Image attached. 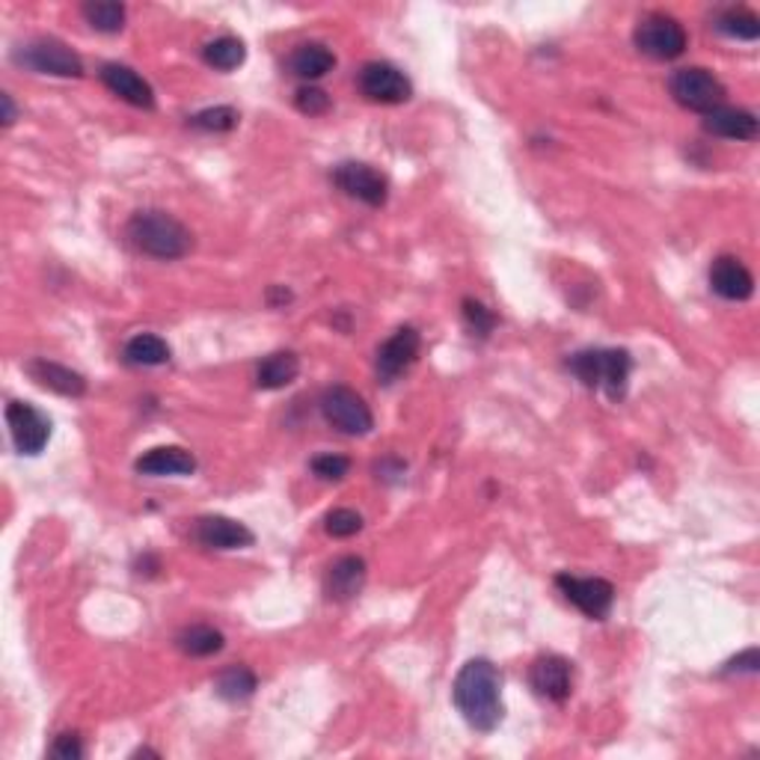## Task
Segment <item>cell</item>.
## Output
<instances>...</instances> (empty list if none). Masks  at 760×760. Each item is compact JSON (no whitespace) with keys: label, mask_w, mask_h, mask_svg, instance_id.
I'll use <instances>...</instances> for the list:
<instances>
[{"label":"cell","mask_w":760,"mask_h":760,"mask_svg":"<svg viewBox=\"0 0 760 760\" xmlns=\"http://www.w3.org/2000/svg\"><path fill=\"white\" fill-rule=\"evenodd\" d=\"M452 695L469 728L490 734L502 721V677L490 660H469L455 677Z\"/></svg>","instance_id":"obj_1"},{"label":"cell","mask_w":760,"mask_h":760,"mask_svg":"<svg viewBox=\"0 0 760 760\" xmlns=\"http://www.w3.org/2000/svg\"><path fill=\"white\" fill-rule=\"evenodd\" d=\"M128 245L143 256L161 259V262H176L194 250V235L182 220L166 211H137L126 226Z\"/></svg>","instance_id":"obj_2"},{"label":"cell","mask_w":760,"mask_h":760,"mask_svg":"<svg viewBox=\"0 0 760 760\" xmlns=\"http://www.w3.org/2000/svg\"><path fill=\"white\" fill-rule=\"evenodd\" d=\"M567 369L583 380L588 390H604L612 401H621L627 395V380L633 360L630 354L618 351V348H597V351H579L567 360Z\"/></svg>","instance_id":"obj_3"},{"label":"cell","mask_w":760,"mask_h":760,"mask_svg":"<svg viewBox=\"0 0 760 760\" xmlns=\"http://www.w3.org/2000/svg\"><path fill=\"white\" fill-rule=\"evenodd\" d=\"M669 93L681 108L695 110V113H710V110L721 108L725 96H728L725 84L702 66L677 68L669 78Z\"/></svg>","instance_id":"obj_4"},{"label":"cell","mask_w":760,"mask_h":760,"mask_svg":"<svg viewBox=\"0 0 760 760\" xmlns=\"http://www.w3.org/2000/svg\"><path fill=\"white\" fill-rule=\"evenodd\" d=\"M633 42L644 57L663 59L665 63V59L681 57L686 45H690V36H686V30L677 19L665 15V12H651V15H644L636 24Z\"/></svg>","instance_id":"obj_5"},{"label":"cell","mask_w":760,"mask_h":760,"mask_svg":"<svg viewBox=\"0 0 760 760\" xmlns=\"http://www.w3.org/2000/svg\"><path fill=\"white\" fill-rule=\"evenodd\" d=\"M12 59L30 72L54 75V78H80L84 75V59L68 48L66 42L51 40V36L21 45V48H15Z\"/></svg>","instance_id":"obj_6"},{"label":"cell","mask_w":760,"mask_h":760,"mask_svg":"<svg viewBox=\"0 0 760 760\" xmlns=\"http://www.w3.org/2000/svg\"><path fill=\"white\" fill-rule=\"evenodd\" d=\"M318 404H322L324 420L330 422L336 431H341V434H348V437H366L374 428V416H371L369 404L351 387H330V390H324Z\"/></svg>","instance_id":"obj_7"},{"label":"cell","mask_w":760,"mask_h":760,"mask_svg":"<svg viewBox=\"0 0 760 760\" xmlns=\"http://www.w3.org/2000/svg\"><path fill=\"white\" fill-rule=\"evenodd\" d=\"M558 591L567 597V604H574L585 618L591 621H604L615 604V585L600 576H556Z\"/></svg>","instance_id":"obj_8"},{"label":"cell","mask_w":760,"mask_h":760,"mask_svg":"<svg viewBox=\"0 0 760 760\" xmlns=\"http://www.w3.org/2000/svg\"><path fill=\"white\" fill-rule=\"evenodd\" d=\"M360 93L374 105H404L413 96V84L401 72L399 66L392 63H383V59H374V63H366L360 68Z\"/></svg>","instance_id":"obj_9"},{"label":"cell","mask_w":760,"mask_h":760,"mask_svg":"<svg viewBox=\"0 0 760 760\" xmlns=\"http://www.w3.org/2000/svg\"><path fill=\"white\" fill-rule=\"evenodd\" d=\"M333 182L351 199H360V203L371 205V208L387 205V196H390L387 178L380 176L374 166L360 164V161H345V164L336 166L333 170Z\"/></svg>","instance_id":"obj_10"},{"label":"cell","mask_w":760,"mask_h":760,"mask_svg":"<svg viewBox=\"0 0 760 760\" xmlns=\"http://www.w3.org/2000/svg\"><path fill=\"white\" fill-rule=\"evenodd\" d=\"M7 422H10L12 443H15L21 455H40L42 448L48 446L51 422L33 404L10 401L7 404Z\"/></svg>","instance_id":"obj_11"},{"label":"cell","mask_w":760,"mask_h":760,"mask_svg":"<svg viewBox=\"0 0 760 760\" xmlns=\"http://www.w3.org/2000/svg\"><path fill=\"white\" fill-rule=\"evenodd\" d=\"M422 348V336L416 327H401L383 341L378 348V357H374V369H378V380L383 383H392L395 378H401L404 371L416 362Z\"/></svg>","instance_id":"obj_12"},{"label":"cell","mask_w":760,"mask_h":760,"mask_svg":"<svg viewBox=\"0 0 760 760\" xmlns=\"http://www.w3.org/2000/svg\"><path fill=\"white\" fill-rule=\"evenodd\" d=\"M529 683H532V690L541 698L562 704L571 698V690H574V665L567 663L565 656H558V653L538 656L532 669H529Z\"/></svg>","instance_id":"obj_13"},{"label":"cell","mask_w":760,"mask_h":760,"mask_svg":"<svg viewBox=\"0 0 760 760\" xmlns=\"http://www.w3.org/2000/svg\"><path fill=\"white\" fill-rule=\"evenodd\" d=\"M196 541L208 550H245V546H253V532L238 523L232 517L224 514H208L199 517L194 526Z\"/></svg>","instance_id":"obj_14"},{"label":"cell","mask_w":760,"mask_h":760,"mask_svg":"<svg viewBox=\"0 0 760 760\" xmlns=\"http://www.w3.org/2000/svg\"><path fill=\"white\" fill-rule=\"evenodd\" d=\"M98 78L113 96H119L128 105H134L140 110L155 108V89L149 87V80L140 78L134 68L119 66V63H105L101 72H98Z\"/></svg>","instance_id":"obj_15"},{"label":"cell","mask_w":760,"mask_h":760,"mask_svg":"<svg viewBox=\"0 0 760 760\" xmlns=\"http://www.w3.org/2000/svg\"><path fill=\"white\" fill-rule=\"evenodd\" d=\"M710 285L719 297L734 303L749 301L754 294V276L737 256H719L710 264Z\"/></svg>","instance_id":"obj_16"},{"label":"cell","mask_w":760,"mask_h":760,"mask_svg":"<svg viewBox=\"0 0 760 760\" xmlns=\"http://www.w3.org/2000/svg\"><path fill=\"white\" fill-rule=\"evenodd\" d=\"M362 585H366V562L360 556H341L324 576V595L336 604H345L360 595Z\"/></svg>","instance_id":"obj_17"},{"label":"cell","mask_w":760,"mask_h":760,"mask_svg":"<svg viewBox=\"0 0 760 760\" xmlns=\"http://www.w3.org/2000/svg\"><path fill=\"white\" fill-rule=\"evenodd\" d=\"M134 469L140 476H194L196 458L182 446H158L137 458Z\"/></svg>","instance_id":"obj_18"},{"label":"cell","mask_w":760,"mask_h":760,"mask_svg":"<svg viewBox=\"0 0 760 760\" xmlns=\"http://www.w3.org/2000/svg\"><path fill=\"white\" fill-rule=\"evenodd\" d=\"M704 131L721 140H754L758 137V117L742 108H716L704 113Z\"/></svg>","instance_id":"obj_19"},{"label":"cell","mask_w":760,"mask_h":760,"mask_svg":"<svg viewBox=\"0 0 760 760\" xmlns=\"http://www.w3.org/2000/svg\"><path fill=\"white\" fill-rule=\"evenodd\" d=\"M28 374L36 380L40 387H45V390L51 392H59V395H66V399H80V395L87 392V380H84V374L66 369V366H59V362L30 360Z\"/></svg>","instance_id":"obj_20"},{"label":"cell","mask_w":760,"mask_h":760,"mask_svg":"<svg viewBox=\"0 0 760 760\" xmlns=\"http://www.w3.org/2000/svg\"><path fill=\"white\" fill-rule=\"evenodd\" d=\"M301 374V360L294 351H276L264 357L256 369V387L259 390H285Z\"/></svg>","instance_id":"obj_21"},{"label":"cell","mask_w":760,"mask_h":760,"mask_svg":"<svg viewBox=\"0 0 760 760\" xmlns=\"http://www.w3.org/2000/svg\"><path fill=\"white\" fill-rule=\"evenodd\" d=\"M289 66L297 78L303 80H318L324 78L327 72H333L336 66V54H333L327 45L322 42H303L294 48V54L289 57Z\"/></svg>","instance_id":"obj_22"},{"label":"cell","mask_w":760,"mask_h":760,"mask_svg":"<svg viewBox=\"0 0 760 760\" xmlns=\"http://www.w3.org/2000/svg\"><path fill=\"white\" fill-rule=\"evenodd\" d=\"M122 357L131 366H140V369H155V366L170 362V345L155 333H137L134 339L126 341Z\"/></svg>","instance_id":"obj_23"},{"label":"cell","mask_w":760,"mask_h":760,"mask_svg":"<svg viewBox=\"0 0 760 760\" xmlns=\"http://www.w3.org/2000/svg\"><path fill=\"white\" fill-rule=\"evenodd\" d=\"M256 686H259V681H256V674L247 665H232V669H224L217 674L215 693L224 702H247L256 693Z\"/></svg>","instance_id":"obj_24"},{"label":"cell","mask_w":760,"mask_h":760,"mask_svg":"<svg viewBox=\"0 0 760 760\" xmlns=\"http://www.w3.org/2000/svg\"><path fill=\"white\" fill-rule=\"evenodd\" d=\"M176 642L187 656H215V653L224 651V633L208 625L185 627Z\"/></svg>","instance_id":"obj_25"},{"label":"cell","mask_w":760,"mask_h":760,"mask_svg":"<svg viewBox=\"0 0 760 760\" xmlns=\"http://www.w3.org/2000/svg\"><path fill=\"white\" fill-rule=\"evenodd\" d=\"M203 57L217 72H232V68H238L247 59V48L245 42L235 40V36H220V40L205 45Z\"/></svg>","instance_id":"obj_26"},{"label":"cell","mask_w":760,"mask_h":760,"mask_svg":"<svg viewBox=\"0 0 760 760\" xmlns=\"http://www.w3.org/2000/svg\"><path fill=\"white\" fill-rule=\"evenodd\" d=\"M716 30L731 36V40L740 42H754L760 36V19L746 7H737V10H725L716 19Z\"/></svg>","instance_id":"obj_27"},{"label":"cell","mask_w":760,"mask_h":760,"mask_svg":"<svg viewBox=\"0 0 760 760\" xmlns=\"http://www.w3.org/2000/svg\"><path fill=\"white\" fill-rule=\"evenodd\" d=\"M84 19L98 33H119L126 28V7L117 0H96V3H84Z\"/></svg>","instance_id":"obj_28"},{"label":"cell","mask_w":760,"mask_h":760,"mask_svg":"<svg viewBox=\"0 0 760 760\" xmlns=\"http://www.w3.org/2000/svg\"><path fill=\"white\" fill-rule=\"evenodd\" d=\"M238 110L226 108V105H217V108L199 110L191 117V126L199 128V131H215V134H226V131H235L238 128Z\"/></svg>","instance_id":"obj_29"},{"label":"cell","mask_w":760,"mask_h":760,"mask_svg":"<svg viewBox=\"0 0 760 760\" xmlns=\"http://www.w3.org/2000/svg\"><path fill=\"white\" fill-rule=\"evenodd\" d=\"M324 529L330 538H354L362 529V517L354 508H333L324 517Z\"/></svg>","instance_id":"obj_30"},{"label":"cell","mask_w":760,"mask_h":760,"mask_svg":"<svg viewBox=\"0 0 760 760\" xmlns=\"http://www.w3.org/2000/svg\"><path fill=\"white\" fill-rule=\"evenodd\" d=\"M464 318H467V327L476 336H481V339H488L490 333H493V327H497V315L490 313L485 303L473 301V297H467L464 301Z\"/></svg>","instance_id":"obj_31"},{"label":"cell","mask_w":760,"mask_h":760,"mask_svg":"<svg viewBox=\"0 0 760 760\" xmlns=\"http://www.w3.org/2000/svg\"><path fill=\"white\" fill-rule=\"evenodd\" d=\"M294 105H297V110L306 113V117H324V113L330 110V96L318 87H301L297 89V96H294Z\"/></svg>","instance_id":"obj_32"},{"label":"cell","mask_w":760,"mask_h":760,"mask_svg":"<svg viewBox=\"0 0 760 760\" xmlns=\"http://www.w3.org/2000/svg\"><path fill=\"white\" fill-rule=\"evenodd\" d=\"M348 469H351V460L345 458V455H318L313 460V473L318 478H324V481H341V478L348 476Z\"/></svg>","instance_id":"obj_33"},{"label":"cell","mask_w":760,"mask_h":760,"mask_svg":"<svg viewBox=\"0 0 760 760\" xmlns=\"http://www.w3.org/2000/svg\"><path fill=\"white\" fill-rule=\"evenodd\" d=\"M51 758L57 760H80L84 758V742L78 734H59L54 746H51Z\"/></svg>","instance_id":"obj_34"},{"label":"cell","mask_w":760,"mask_h":760,"mask_svg":"<svg viewBox=\"0 0 760 760\" xmlns=\"http://www.w3.org/2000/svg\"><path fill=\"white\" fill-rule=\"evenodd\" d=\"M758 665H760V653L758 648H749L746 653H740V656H734L731 663L725 665V672L728 674H758Z\"/></svg>","instance_id":"obj_35"},{"label":"cell","mask_w":760,"mask_h":760,"mask_svg":"<svg viewBox=\"0 0 760 760\" xmlns=\"http://www.w3.org/2000/svg\"><path fill=\"white\" fill-rule=\"evenodd\" d=\"M0 105H3V126H12L15 122V105H12L10 93L0 96Z\"/></svg>","instance_id":"obj_36"},{"label":"cell","mask_w":760,"mask_h":760,"mask_svg":"<svg viewBox=\"0 0 760 760\" xmlns=\"http://www.w3.org/2000/svg\"><path fill=\"white\" fill-rule=\"evenodd\" d=\"M268 301H271L273 306H276V303H289L292 301V292H285V289H271V292H268Z\"/></svg>","instance_id":"obj_37"}]
</instances>
